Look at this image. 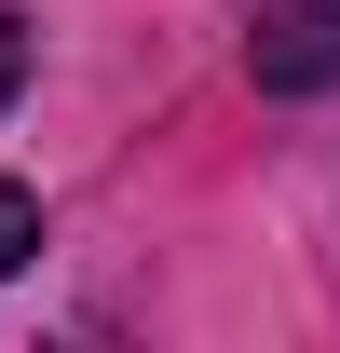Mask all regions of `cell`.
I'll list each match as a JSON object with an SVG mask.
<instances>
[{
	"instance_id": "obj_1",
	"label": "cell",
	"mask_w": 340,
	"mask_h": 353,
	"mask_svg": "<svg viewBox=\"0 0 340 353\" xmlns=\"http://www.w3.org/2000/svg\"><path fill=\"white\" fill-rule=\"evenodd\" d=\"M245 82L258 95H327L340 82V0H245Z\"/></svg>"
},
{
	"instance_id": "obj_2",
	"label": "cell",
	"mask_w": 340,
	"mask_h": 353,
	"mask_svg": "<svg viewBox=\"0 0 340 353\" xmlns=\"http://www.w3.org/2000/svg\"><path fill=\"white\" fill-rule=\"evenodd\" d=\"M28 259H41V190H28V176H0V285H14Z\"/></svg>"
},
{
	"instance_id": "obj_3",
	"label": "cell",
	"mask_w": 340,
	"mask_h": 353,
	"mask_svg": "<svg viewBox=\"0 0 340 353\" xmlns=\"http://www.w3.org/2000/svg\"><path fill=\"white\" fill-rule=\"evenodd\" d=\"M14 95H28V14L0 0V109H14Z\"/></svg>"
}]
</instances>
